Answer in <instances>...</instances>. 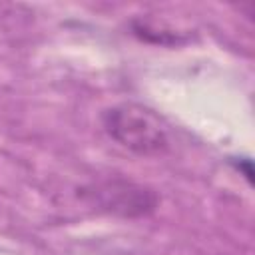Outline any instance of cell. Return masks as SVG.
I'll return each mask as SVG.
<instances>
[{
  "mask_svg": "<svg viewBox=\"0 0 255 255\" xmlns=\"http://www.w3.org/2000/svg\"><path fill=\"white\" fill-rule=\"evenodd\" d=\"M104 131L124 149L155 157L171 147V133L165 120L151 108L137 102H120L102 112Z\"/></svg>",
  "mask_w": 255,
  "mask_h": 255,
  "instance_id": "6da1fadb",
  "label": "cell"
},
{
  "mask_svg": "<svg viewBox=\"0 0 255 255\" xmlns=\"http://www.w3.org/2000/svg\"><path fill=\"white\" fill-rule=\"evenodd\" d=\"M86 197L104 213L118 217H145L157 209L159 197L147 185L128 179H106L86 189Z\"/></svg>",
  "mask_w": 255,
  "mask_h": 255,
  "instance_id": "7a4b0ae2",
  "label": "cell"
}]
</instances>
